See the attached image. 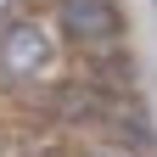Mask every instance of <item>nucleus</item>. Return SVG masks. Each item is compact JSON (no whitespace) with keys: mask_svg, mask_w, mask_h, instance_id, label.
I'll return each mask as SVG.
<instances>
[{"mask_svg":"<svg viewBox=\"0 0 157 157\" xmlns=\"http://www.w3.org/2000/svg\"><path fill=\"white\" fill-rule=\"evenodd\" d=\"M101 157H107V151H101Z\"/></svg>","mask_w":157,"mask_h":157,"instance_id":"4","label":"nucleus"},{"mask_svg":"<svg viewBox=\"0 0 157 157\" xmlns=\"http://www.w3.org/2000/svg\"><path fill=\"white\" fill-rule=\"evenodd\" d=\"M51 23L56 34H67L78 51H90V56H101V51H118L124 45V11H118V0H56V11H51Z\"/></svg>","mask_w":157,"mask_h":157,"instance_id":"2","label":"nucleus"},{"mask_svg":"<svg viewBox=\"0 0 157 157\" xmlns=\"http://www.w3.org/2000/svg\"><path fill=\"white\" fill-rule=\"evenodd\" d=\"M62 62V34L51 17L17 11L0 23V84H39Z\"/></svg>","mask_w":157,"mask_h":157,"instance_id":"1","label":"nucleus"},{"mask_svg":"<svg viewBox=\"0 0 157 157\" xmlns=\"http://www.w3.org/2000/svg\"><path fill=\"white\" fill-rule=\"evenodd\" d=\"M17 6H23V0H0V23H6V17H17Z\"/></svg>","mask_w":157,"mask_h":157,"instance_id":"3","label":"nucleus"}]
</instances>
